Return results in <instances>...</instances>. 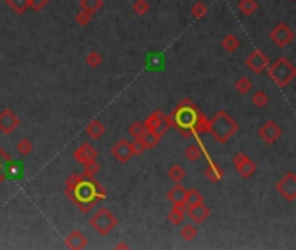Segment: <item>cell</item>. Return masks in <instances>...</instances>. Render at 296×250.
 <instances>
[{"mask_svg": "<svg viewBox=\"0 0 296 250\" xmlns=\"http://www.w3.org/2000/svg\"><path fill=\"white\" fill-rule=\"evenodd\" d=\"M239 45H241V40L236 35H232V33H229V35H225L222 39V47L227 52H236L239 49Z\"/></svg>", "mask_w": 296, "mask_h": 250, "instance_id": "484cf974", "label": "cell"}, {"mask_svg": "<svg viewBox=\"0 0 296 250\" xmlns=\"http://www.w3.org/2000/svg\"><path fill=\"white\" fill-rule=\"evenodd\" d=\"M276 191L279 197H282V200L293 203L296 200V174L293 171L286 172L284 176L276 183Z\"/></svg>", "mask_w": 296, "mask_h": 250, "instance_id": "8992f818", "label": "cell"}, {"mask_svg": "<svg viewBox=\"0 0 296 250\" xmlns=\"http://www.w3.org/2000/svg\"><path fill=\"white\" fill-rule=\"evenodd\" d=\"M88 224H90L101 236H108L109 233L118 226V217L109 209H104L103 207V209L97 210L95 214L88 219Z\"/></svg>", "mask_w": 296, "mask_h": 250, "instance_id": "277c9868", "label": "cell"}, {"mask_svg": "<svg viewBox=\"0 0 296 250\" xmlns=\"http://www.w3.org/2000/svg\"><path fill=\"white\" fill-rule=\"evenodd\" d=\"M246 68L253 73H264L265 70L269 68V56L264 52V50L255 49L251 54L246 58Z\"/></svg>", "mask_w": 296, "mask_h": 250, "instance_id": "30bf717a", "label": "cell"}, {"mask_svg": "<svg viewBox=\"0 0 296 250\" xmlns=\"http://www.w3.org/2000/svg\"><path fill=\"white\" fill-rule=\"evenodd\" d=\"M251 104L255 108H264V106L269 104V94L265 91H256L251 97Z\"/></svg>", "mask_w": 296, "mask_h": 250, "instance_id": "f546056e", "label": "cell"}, {"mask_svg": "<svg viewBox=\"0 0 296 250\" xmlns=\"http://www.w3.org/2000/svg\"><path fill=\"white\" fill-rule=\"evenodd\" d=\"M151 11V2L149 0H134L132 4V12L135 16H147Z\"/></svg>", "mask_w": 296, "mask_h": 250, "instance_id": "d4e9b609", "label": "cell"}, {"mask_svg": "<svg viewBox=\"0 0 296 250\" xmlns=\"http://www.w3.org/2000/svg\"><path fill=\"white\" fill-rule=\"evenodd\" d=\"M49 2H50V0H28L29 9H33L35 12H40L45 6H47Z\"/></svg>", "mask_w": 296, "mask_h": 250, "instance_id": "b9f144b4", "label": "cell"}, {"mask_svg": "<svg viewBox=\"0 0 296 250\" xmlns=\"http://www.w3.org/2000/svg\"><path fill=\"white\" fill-rule=\"evenodd\" d=\"M126 132H128L132 137H144V134L147 132L146 127H144V122H134V124H130V127L126 129Z\"/></svg>", "mask_w": 296, "mask_h": 250, "instance_id": "e575fe53", "label": "cell"}, {"mask_svg": "<svg viewBox=\"0 0 296 250\" xmlns=\"http://www.w3.org/2000/svg\"><path fill=\"white\" fill-rule=\"evenodd\" d=\"M185 195H187V189L184 188L180 183H175V186L168 191V200L172 202V205H180L185 207Z\"/></svg>", "mask_w": 296, "mask_h": 250, "instance_id": "e0dca14e", "label": "cell"}, {"mask_svg": "<svg viewBox=\"0 0 296 250\" xmlns=\"http://www.w3.org/2000/svg\"><path fill=\"white\" fill-rule=\"evenodd\" d=\"M234 87H236V91H238V94L246 96L248 92L253 89V82H251V80H249L248 77H241V78L236 80Z\"/></svg>", "mask_w": 296, "mask_h": 250, "instance_id": "f1b7e54d", "label": "cell"}, {"mask_svg": "<svg viewBox=\"0 0 296 250\" xmlns=\"http://www.w3.org/2000/svg\"><path fill=\"white\" fill-rule=\"evenodd\" d=\"M97 150L94 146L90 145V143H83L82 146H78L77 150H75L73 153V160L82 165H85L88 162H92V160H97Z\"/></svg>", "mask_w": 296, "mask_h": 250, "instance_id": "5bb4252c", "label": "cell"}, {"mask_svg": "<svg viewBox=\"0 0 296 250\" xmlns=\"http://www.w3.org/2000/svg\"><path fill=\"white\" fill-rule=\"evenodd\" d=\"M82 181L83 179H82L80 174H71V176L66 179V189H75L80 183H82Z\"/></svg>", "mask_w": 296, "mask_h": 250, "instance_id": "60d3db41", "label": "cell"}, {"mask_svg": "<svg viewBox=\"0 0 296 250\" xmlns=\"http://www.w3.org/2000/svg\"><path fill=\"white\" fill-rule=\"evenodd\" d=\"M103 61H104L103 54H99L97 50H90V52L85 56V63L90 68H99L101 65H103Z\"/></svg>", "mask_w": 296, "mask_h": 250, "instance_id": "1f68e13d", "label": "cell"}, {"mask_svg": "<svg viewBox=\"0 0 296 250\" xmlns=\"http://www.w3.org/2000/svg\"><path fill=\"white\" fill-rule=\"evenodd\" d=\"M16 150H18V153L21 156H28L29 153L33 151V143H31V139H28V137H23L21 141L16 145Z\"/></svg>", "mask_w": 296, "mask_h": 250, "instance_id": "d6a6232c", "label": "cell"}, {"mask_svg": "<svg viewBox=\"0 0 296 250\" xmlns=\"http://www.w3.org/2000/svg\"><path fill=\"white\" fill-rule=\"evenodd\" d=\"M99 169H101V165L97 163V160H92V162L83 165V171L80 176H82V179H85V181H92L97 174H99Z\"/></svg>", "mask_w": 296, "mask_h": 250, "instance_id": "44dd1931", "label": "cell"}, {"mask_svg": "<svg viewBox=\"0 0 296 250\" xmlns=\"http://www.w3.org/2000/svg\"><path fill=\"white\" fill-rule=\"evenodd\" d=\"M75 21H77V24L78 26H82V28H85L90 24V21H92V14H88L87 11H82L80 9L77 12V16H75Z\"/></svg>", "mask_w": 296, "mask_h": 250, "instance_id": "74e56055", "label": "cell"}, {"mask_svg": "<svg viewBox=\"0 0 296 250\" xmlns=\"http://www.w3.org/2000/svg\"><path fill=\"white\" fill-rule=\"evenodd\" d=\"M4 162H11V156L4 150H0V184H2L7 177V167H4Z\"/></svg>", "mask_w": 296, "mask_h": 250, "instance_id": "f35d334b", "label": "cell"}, {"mask_svg": "<svg viewBox=\"0 0 296 250\" xmlns=\"http://www.w3.org/2000/svg\"><path fill=\"white\" fill-rule=\"evenodd\" d=\"M185 158H187L189 162H198V160L201 158V148L198 145H189L185 148Z\"/></svg>", "mask_w": 296, "mask_h": 250, "instance_id": "8d00e7d4", "label": "cell"}, {"mask_svg": "<svg viewBox=\"0 0 296 250\" xmlns=\"http://www.w3.org/2000/svg\"><path fill=\"white\" fill-rule=\"evenodd\" d=\"M78 4H80V9L87 11L88 14H92V16L104 7V0H80Z\"/></svg>", "mask_w": 296, "mask_h": 250, "instance_id": "ffe728a7", "label": "cell"}, {"mask_svg": "<svg viewBox=\"0 0 296 250\" xmlns=\"http://www.w3.org/2000/svg\"><path fill=\"white\" fill-rule=\"evenodd\" d=\"M205 177L210 181V183H218L223 177V171L218 167V165H210L208 169H205Z\"/></svg>", "mask_w": 296, "mask_h": 250, "instance_id": "4316f807", "label": "cell"}, {"mask_svg": "<svg viewBox=\"0 0 296 250\" xmlns=\"http://www.w3.org/2000/svg\"><path fill=\"white\" fill-rule=\"evenodd\" d=\"M168 179L173 181V183H182L185 179V169L180 163L170 165V169H168Z\"/></svg>", "mask_w": 296, "mask_h": 250, "instance_id": "603a6c76", "label": "cell"}, {"mask_svg": "<svg viewBox=\"0 0 296 250\" xmlns=\"http://www.w3.org/2000/svg\"><path fill=\"white\" fill-rule=\"evenodd\" d=\"M111 156L116 160L118 163H128L134 156V151H132V145L130 141L126 139H120L115 146L111 148Z\"/></svg>", "mask_w": 296, "mask_h": 250, "instance_id": "8fae6325", "label": "cell"}, {"mask_svg": "<svg viewBox=\"0 0 296 250\" xmlns=\"http://www.w3.org/2000/svg\"><path fill=\"white\" fill-rule=\"evenodd\" d=\"M238 9L243 16H253L258 11V2L256 0H239Z\"/></svg>", "mask_w": 296, "mask_h": 250, "instance_id": "7402d4cb", "label": "cell"}, {"mask_svg": "<svg viewBox=\"0 0 296 250\" xmlns=\"http://www.w3.org/2000/svg\"><path fill=\"white\" fill-rule=\"evenodd\" d=\"M161 132H146L144 134V143H146V148L147 150H153L154 146H158L159 139H161Z\"/></svg>", "mask_w": 296, "mask_h": 250, "instance_id": "836d02e7", "label": "cell"}, {"mask_svg": "<svg viewBox=\"0 0 296 250\" xmlns=\"http://www.w3.org/2000/svg\"><path fill=\"white\" fill-rule=\"evenodd\" d=\"M130 145H132L134 156H139V155H142L144 151L147 150V148H146V143H144V139H142V137H134V141L130 143Z\"/></svg>", "mask_w": 296, "mask_h": 250, "instance_id": "ab89813d", "label": "cell"}, {"mask_svg": "<svg viewBox=\"0 0 296 250\" xmlns=\"http://www.w3.org/2000/svg\"><path fill=\"white\" fill-rule=\"evenodd\" d=\"M116 248H128V245H126V243H118Z\"/></svg>", "mask_w": 296, "mask_h": 250, "instance_id": "7bdbcfd3", "label": "cell"}, {"mask_svg": "<svg viewBox=\"0 0 296 250\" xmlns=\"http://www.w3.org/2000/svg\"><path fill=\"white\" fill-rule=\"evenodd\" d=\"M269 75H270V78L276 82V86L286 87V86H289L296 77V66L287 58H277L276 61L269 66Z\"/></svg>", "mask_w": 296, "mask_h": 250, "instance_id": "3957f363", "label": "cell"}, {"mask_svg": "<svg viewBox=\"0 0 296 250\" xmlns=\"http://www.w3.org/2000/svg\"><path fill=\"white\" fill-rule=\"evenodd\" d=\"M6 4L9 6V9L16 14H24L29 9L28 0H6Z\"/></svg>", "mask_w": 296, "mask_h": 250, "instance_id": "83f0119b", "label": "cell"}, {"mask_svg": "<svg viewBox=\"0 0 296 250\" xmlns=\"http://www.w3.org/2000/svg\"><path fill=\"white\" fill-rule=\"evenodd\" d=\"M85 132L88 134V137L92 139H101L103 135L106 134V127L103 122L99 120V118H94V120H90L85 127Z\"/></svg>", "mask_w": 296, "mask_h": 250, "instance_id": "ac0fdd59", "label": "cell"}, {"mask_svg": "<svg viewBox=\"0 0 296 250\" xmlns=\"http://www.w3.org/2000/svg\"><path fill=\"white\" fill-rule=\"evenodd\" d=\"M184 217H185V207H180V205H173L172 210L168 212V215H167L168 223L173 224V226H179V224H182Z\"/></svg>", "mask_w": 296, "mask_h": 250, "instance_id": "d6986e66", "label": "cell"}, {"mask_svg": "<svg viewBox=\"0 0 296 250\" xmlns=\"http://www.w3.org/2000/svg\"><path fill=\"white\" fill-rule=\"evenodd\" d=\"M270 40L277 45V47H287L293 42L294 32L287 23H277L276 26L270 30Z\"/></svg>", "mask_w": 296, "mask_h": 250, "instance_id": "52a82bcc", "label": "cell"}, {"mask_svg": "<svg viewBox=\"0 0 296 250\" xmlns=\"http://www.w3.org/2000/svg\"><path fill=\"white\" fill-rule=\"evenodd\" d=\"M187 214L189 217L192 219L194 224H203L206 223V219L210 217V207H206L205 203H200V205L187 207Z\"/></svg>", "mask_w": 296, "mask_h": 250, "instance_id": "2e32d148", "label": "cell"}, {"mask_svg": "<svg viewBox=\"0 0 296 250\" xmlns=\"http://www.w3.org/2000/svg\"><path fill=\"white\" fill-rule=\"evenodd\" d=\"M238 129H239L238 122L225 109H220L218 113H215V117L208 122V132L213 135V139L220 143V145L232 139V135L238 132Z\"/></svg>", "mask_w": 296, "mask_h": 250, "instance_id": "7a4b0ae2", "label": "cell"}, {"mask_svg": "<svg viewBox=\"0 0 296 250\" xmlns=\"http://www.w3.org/2000/svg\"><path fill=\"white\" fill-rule=\"evenodd\" d=\"M66 195L82 212H88L95 205L97 198H104V189L94 184V179H83L75 189H66Z\"/></svg>", "mask_w": 296, "mask_h": 250, "instance_id": "6da1fadb", "label": "cell"}, {"mask_svg": "<svg viewBox=\"0 0 296 250\" xmlns=\"http://www.w3.org/2000/svg\"><path fill=\"white\" fill-rule=\"evenodd\" d=\"M258 137L265 143V145H276L279 139L282 137V127L276 120H267L265 124L258 129Z\"/></svg>", "mask_w": 296, "mask_h": 250, "instance_id": "ba28073f", "label": "cell"}, {"mask_svg": "<svg viewBox=\"0 0 296 250\" xmlns=\"http://www.w3.org/2000/svg\"><path fill=\"white\" fill-rule=\"evenodd\" d=\"M180 236L184 238L185 241H192L196 240L198 236V228L194 226V224H184L180 230Z\"/></svg>", "mask_w": 296, "mask_h": 250, "instance_id": "4dcf8cb0", "label": "cell"}, {"mask_svg": "<svg viewBox=\"0 0 296 250\" xmlns=\"http://www.w3.org/2000/svg\"><path fill=\"white\" fill-rule=\"evenodd\" d=\"M206 12H208V7H206L205 2H194V6L191 7V14L194 16L196 19H203L206 16Z\"/></svg>", "mask_w": 296, "mask_h": 250, "instance_id": "d590c367", "label": "cell"}, {"mask_svg": "<svg viewBox=\"0 0 296 250\" xmlns=\"http://www.w3.org/2000/svg\"><path fill=\"white\" fill-rule=\"evenodd\" d=\"M232 163H234V169L238 171V174L243 179H249V177L256 172V163L253 162L246 153H241V151L234 155Z\"/></svg>", "mask_w": 296, "mask_h": 250, "instance_id": "9c48e42d", "label": "cell"}, {"mask_svg": "<svg viewBox=\"0 0 296 250\" xmlns=\"http://www.w3.org/2000/svg\"><path fill=\"white\" fill-rule=\"evenodd\" d=\"M198 118V109L189 99H184L173 112V122L179 127H192Z\"/></svg>", "mask_w": 296, "mask_h": 250, "instance_id": "5b68a950", "label": "cell"}, {"mask_svg": "<svg viewBox=\"0 0 296 250\" xmlns=\"http://www.w3.org/2000/svg\"><path fill=\"white\" fill-rule=\"evenodd\" d=\"M21 120L12 109H2L0 112V132L9 135L19 127Z\"/></svg>", "mask_w": 296, "mask_h": 250, "instance_id": "7c38bea8", "label": "cell"}, {"mask_svg": "<svg viewBox=\"0 0 296 250\" xmlns=\"http://www.w3.org/2000/svg\"><path fill=\"white\" fill-rule=\"evenodd\" d=\"M289 2H293V0H289Z\"/></svg>", "mask_w": 296, "mask_h": 250, "instance_id": "ee69618b", "label": "cell"}, {"mask_svg": "<svg viewBox=\"0 0 296 250\" xmlns=\"http://www.w3.org/2000/svg\"><path fill=\"white\" fill-rule=\"evenodd\" d=\"M87 243H88L87 236L78 230L68 233V236L64 238V247L70 250H82L87 247Z\"/></svg>", "mask_w": 296, "mask_h": 250, "instance_id": "9a60e30c", "label": "cell"}, {"mask_svg": "<svg viewBox=\"0 0 296 250\" xmlns=\"http://www.w3.org/2000/svg\"><path fill=\"white\" fill-rule=\"evenodd\" d=\"M163 112L156 109V112L151 113L149 117L144 120V127H146L147 132H161L165 134L168 130V127L165 125V118H163Z\"/></svg>", "mask_w": 296, "mask_h": 250, "instance_id": "4fadbf2b", "label": "cell"}, {"mask_svg": "<svg viewBox=\"0 0 296 250\" xmlns=\"http://www.w3.org/2000/svg\"><path fill=\"white\" fill-rule=\"evenodd\" d=\"M200 203H205V197L200 189H187V195H185V207H194L200 205Z\"/></svg>", "mask_w": 296, "mask_h": 250, "instance_id": "cb8c5ba5", "label": "cell"}]
</instances>
